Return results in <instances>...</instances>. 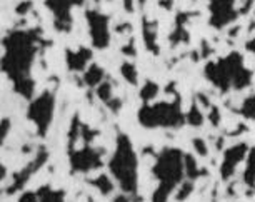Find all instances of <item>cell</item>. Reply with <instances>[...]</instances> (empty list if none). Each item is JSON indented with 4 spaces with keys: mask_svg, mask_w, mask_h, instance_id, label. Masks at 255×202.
Masks as SVG:
<instances>
[{
    "mask_svg": "<svg viewBox=\"0 0 255 202\" xmlns=\"http://www.w3.org/2000/svg\"><path fill=\"white\" fill-rule=\"evenodd\" d=\"M38 35L35 30H15L3 38V59L2 67L8 79L13 80L15 92L30 99L33 94V80L30 69L37 55Z\"/></svg>",
    "mask_w": 255,
    "mask_h": 202,
    "instance_id": "cell-1",
    "label": "cell"
},
{
    "mask_svg": "<svg viewBox=\"0 0 255 202\" xmlns=\"http://www.w3.org/2000/svg\"><path fill=\"white\" fill-rule=\"evenodd\" d=\"M184 156L179 149L167 147L157 156V162L153 166V174L158 179L157 189L153 191L152 202H167L168 196L180 184L185 176Z\"/></svg>",
    "mask_w": 255,
    "mask_h": 202,
    "instance_id": "cell-2",
    "label": "cell"
},
{
    "mask_svg": "<svg viewBox=\"0 0 255 202\" xmlns=\"http://www.w3.org/2000/svg\"><path fill=\"white\" fill-rule=\"evenodd\" d=\"M110 172L119 182L124 194L137 197L138 189V172H137V156L133 152L130 139L124 134L117 137L115 154L109 162Z\"/></svg>",
    "mask_w": 255,
    "mask_h": 202,
    "instance_id": "cell-3",
    "label": "cell"
},
{
    "mask_svg": "<svg viewBox=\"0 0 255 202\" xmlns=\"http://www.w3.org/2000/svg\"><path fill=\"white\" fill-rule=\"evenodd\" d=\"M205 74L217 87L222 90H229L230 87L244 89L250 84L252 74L244 67V60L240 54H230L225 59L219 60L217 64H209L205 69Z\"/></svg>",
    "mask_w": 255,
    "mask_h": 202,
    "instance_id": "cell-4",
    "label": "cell"
},
{
    "mask_svg": "<svg viewBox=\"0 0 255 202\" xmlns=\"http://www.w3.org/2000/svg\"><path fill=\"white\" fill-rule=\"evenodd\" d=\"M138 122L143 127H180L185 122L180 112L179 99L175 102H158L153 105L145 104L138 110Z\"/></svg>",
    "mask_w": 255,
    "mask_h": 202,
    "instance_id": "cell-5",
    "label": "cell"
},
{
    "mask_svg": "<svg viewBox=\"0 0 255 202\" xmlns=\"http://www.w3.org/2000/svg\"><path fill=\"white\" fill-rule=\"evenodd\" d=\"M54 109H55V97L50 90H45L44 94H40L28 105L27 117L28 120H32L35 124L40 136H45L47 131H49L52 117H54Z\"/></svg>",
    "mask_w": 255,
    "mask_h": 202,
    "instance_id": "cell-6",
    "label": "cell"
},
{
    "mask_svg": "<svg viewBox=\"0 0 255 202\" xmlns=\"http://www.w3.org/2000/svg\"><path fill=\"white\" fill-rule=\"evenodd\" d=\"M102 166V161H100V152L95 151L85 144L82 149H77L70 151V167L72 172H90L95 171Z\"/></svg>",
    "mask_w": 255,
    "mask_h": 202,
    "instance_id": "cell-7",
    "label": "cell"
},
{
    "mask_svg": "<svg viewBox=\"0 0 255 202\" xmlns=\"http://www.w3.org/2000/svg\"><path fill=\"white\" fill-rule=\"evenodd\" d=\"M89 27L90 35H92V44L97 49H107L110 44V33H109V18L99 12H89Z\"/></svg>",
    "mask_w": 255,
    "mask_h": 202,
    "instance_id": "cell-8",
    "label": "cell"
},
{
    "mask_svg": "<svg viewBox=\"0 0 255 202\" xmlns=\"http://www.w3.org/2000/svg\"><path fill=\"white\" fill-rule=\"evenodd\" d=\"M47 162V152L45 151H42L38 156L33 159V161L28 164L25 169H22V171H18L13 174V181H12V184L7 187L5 192L7 194H13V192H17L18 189H22L23 186L27 184V181L30 179L32 174H35V172L40 169L42 166H44Z\"/></svg>",
    "mask_w": 255,
    "mask_h": 202,
    "instance_id": "cell-9",
    "label": "cell"
},
{
    "mask_svg": "<svg viewBox=\"0 0 255 202\" xmlns=\"http://www.w3.org/2000/svg\"><path fill=\"white\" fill-rule=\"evenodd\" d=\"M80 0H49V7L55 15V27L62 32H69L72 25L70 7Z\"/></svg>",
    "mask_w": 255,
    "mask_h": 202,
    "instance_id": "cell-10",
    "label": "cell"
},
{
    "mask_svg": "<svg viewBox=\"0 0 255 202\" xmlns=\"http://www.w3.org/2000/svg\"><path fill=\"white\" fill-rule=\"evenodd\" d=\"M245 152H247V146L240 144V146H234L230 147L224 156V162H222V177L224 179H229L230 176L234 174L235 167L240 161L244 159Z\"/></svg>",
    "mask_w": 255,
    "mask_h": 202,
    "instance_id": "cell-11",
    "label": "cell"
},
{
    "mask_svg": "<svg viewBox=\"0 0 255 202\" xmlns=\"http://www.w3.org/2000/svg\"><path fill=\"white\" fill-rule=\"evenodd\" d=\"M234 0H215L212 5V23L215 27H222L225 23H229L235 17V12L232 10Z\"/></svg>",
    "mask_w": 255,
    "mask_h": 202,
    "instance_id": "cell-12",
    "label": "cell"
},
{
    "mask_svg": "<svg viewBox=\"0 0 255 202\" xmlns=\"http://www.w3.org/2000/svg\"><path fill=\"white\" fill-rule=\"evenodd\" d=\"M92 59V52L85 47H82L77 52L74 50H67V65H69L70 70L74 72H80L87 67L89 60Z\"/></svg>",
    "mask_w": 255,
    "mask_h": 202,
    "instance_id": "cell-13",
    "label": "cell"
},
{
    "mask_svg": "<svg viewBox=\"0 0 255 202\" xmlns=\"http://www.w3.org/2000/svg\"><path fill=\"white\" fill-rule=\"evenodd\" d=\"M38 202H65V192L52 189L50 186H44L37 191Z\"/></svg>",
    "mask_w": 255,
    "mask_h": 202,
    "instance_id": "cell-14",
    "label": "cell"
},
{
    "mask_svg": "<svg viewBox=\"0 0 255 202\" xmlns=\"http://www.w3.org/2000/svg\"><path fill=\"white\" fill-rule=\"evenodd\" d=\"M104 70L100 69L97 64H92L90 69H87L84 75V82L89 85V87H99L100 84L104 82Z\"/></svg>",
    "mask_w": 255,
    "mask_h": 202,
    "instance_id": "cell-15",
    "label": "cell"
},
{
    "mask_svg": "<svg viewBox=\"0 0 255 202\" xmlns=\"http://www.w3.org/2000/svg\"><path fill=\"white\" fill-rule=\"evenodd\" d=\"M89 184L94 186L95 189H97L102 196H109V194H112V192H114V182H110L109 177L104 176V174L99 176L97 179L89 181Z\"/></svg>",
    "mask_w": 255,
    "mask_h": 202,
    "instance_id": "cell-16",
    "label": "cell"
},
{
    "mask_svg": "<svg viewBox=\"0 0 255 202\" xmlns=\"http://www.w3.org/2000/svg\"><path fill=\"white\" fill-rule=\"evenodd\" d=\"M184 164H185V176L189 177L190 181H194V179H197V177L200 176L197 161L190 156V154H185V156H184Z\"/></svg>",
    "mask_w": 255,
    "mask_h": 202,
    "instance_id": "cell-17",
    "label": "cell"
},
{
    "mask_svg": "<svg viewBox=\"0 0 255 202\" xmlns=\"http://www.w3.org/2000/svg\"><path fill=\"white\" fill-rule=\"evenodd\" d=\"M157 94H158V85L153 82H147L140 90V99L143 100V104H148L150 100L155 99Z\"/></svg>",
    "mask_w": 255,
    "mask_h": 202,
    "instance_id": "cell-18",
    "label": "cell"
},
{
    "mask_svg": "<svg viewBox=\"0 0 255 202\" xmlns=\"http://www.w3.org/2000/svg\"><path fill=\"white\" fill-rule=\"evenodd\" d=\"M122 75L125 77L127 82H130L132 85H137V70H135V65L130 64V62H125L122 65Z\"/></svg>",
    "mask_w": 255,
    "mask_h": 202,
    "instance_id": "cell-19",
    "label": "cell"
},
{
    "mask_svg": "<svg viewBox=\"0 0 255 202\" xmlns=\"http://www.w3.org/2000/svg\"><path fill=\"white\" fill-rule=\"evenodd\" d=\"M97 95H99V99L102 100V102L107 105L110 100H112V85H110L109 82H102L97 87Z\"/></svg>",
    "mask_w": 255,
    "mask_h": 202,
    "instance_id": "cell-20",
    "label": "cell"
},
{
    "mask_svg": "<svg viewBox=\"0 0 255 202\" xmlns=\"http://www.w3.org/2000/svg\"><path fill=\"white\" fill-rule=\"evenodd\" d=\"M185 120L189 124H192V126H200L202 122H204V117H202L200 110L197 109V105L194 104L192 105V109L189 110V114L185 115Z\"/></svg>",
    "mask_w": 255,
    "mask_h": 202,
    "instance_id": "cell-21",
    "label": "cell"
},
{
    "mask_svg": "<svg viewBox=\"0 0 255 202\" xmlns=\"http://www.w3.org/2000/svg\"><path fill=\"white\" fill-rule=\"evenodd\" d=\"M240 112H242L245 117L255 119V95H250V97L245 100L242 109H240Z\"/></svg>",
    "mask_w": 255,
    "mask_h": 202,
    "instance_id": "cell-22",
    "label": "cell"
},
{
    "mask_svg": "<svg viewBox=\"0 0 255 202\" xmlns=\"http://www.w3.org/2000/svg\"><path fill=\"white\" fill-rule=\"evenodd\" d=\"M192 191H194V184H192V182H184L179 191V194H177V201H185Z\"/></svg>",
    "mask_w": 255,
    "mask_h": 202,
    "instance_id": "cell-23",
    "label": "cell"
},
{
    "mask_svg": "<svg viewBox=\"0 0 255 202\" xmlns=\"http://www.w3.org/2000/svg\"><path fill=\"white\" fill-rule=\"evenodd\" d=\"M18 202H38V196H37V192H23V194L18 197Z\"/></svg>",
    "mask_w": 255,
    "mask_h": 202,
    "instance_id": "cell-24",
    "label": "cell"
},
{
    "mask_svg": "<svg viewBox=\"0 0 255 202\" xmlns=\"http://www.w3.org/2000/svg\"><path fill=\"white\" fill-rule=\"evenodd\" d=\"M194 147H195V151L200 154V156H205V154H207L205 142L202 141V139H195V141H194Z\"/></svg>",
    "mask_w": 255,
    "mask_h": 202,
    "instance_id": "cell-25",
    "label": "cell"
},
{
    "mask_svg": "<svg viewBox=\"0 0 255 202\" xmlns=\"http://www.w3.org/2000/svg\"><path fill=\"white\" fill-rule=\"evenodd\" d=\"M8 129H10V120H8V119H3V120H2V142L5 141V136H7Z\"/></svg>",
    "mask_w": 255,
    "mask_h": 202,
    "instance_id": "cell-26",
    "label": "cell"
},
{
    "mask_svg": "<svg viewBox=\"0 0 255 202\" xmlns=\"http://www.w3.org/2000/svg\"><path fill=\"white\" fill-rule=\"evenodd\" d=\"M114 202H132V196H128V194L117 196V199H115Z\"/></svg>",
    "mask_w": 255,
    "mask_h": 202,
    "instance_id": "cell-27",
    "label": "cell"
},
{
    "mask_svg": "<svg viewBox=\"0 0 255 202\" xmlns=\"http://www.w3.org/2000/svg\"><path fill=\"white\" fill-rule=\"evenodd\" d=\"M90 202H92V201H90Z\"/></svg>",
    "mask_w": 255,
    "mask_h": 202,
    "instance_id": "cell-28",
    "label": "cell"
}]
</instances>
